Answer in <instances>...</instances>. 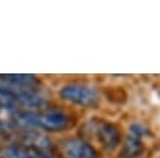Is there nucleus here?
I'll use <instances>...</instances> for the list:
<instances>
[{
	"label": "nucleus",
	"mask_w": 160,
	"mask_h": 158,
	"mask_svg": "<svg viewBox=\"0 0 160 158\" xmlns=\"http://www.w3.org/2000/svg\"><path fill=\"white\" fill-rule=\"evenodd\" d=\"M12 117L19 123V126L39 127L41 129L50 131V132L66 131L71 126L70 114L59 108L42 109L40 112L16 111L14 112Z\"/></svg>",
	"instance_id": "1"
},
{
	"label": "nucleus",
	"mask_w": 160,
	"mask_h": 158,
	"mask_svg": "<svg viewBox=\"0 0 160 158\" xmlns=\"http://www.w3.org/2000/svg\"><path fill=\"white\" fill-rule=\"evenodd\" d=\"M82 131L86 136L100 143L106 151H114L121 141V134L118 127L114 123L101 118L95 117L89 119L82 126Z\"/></svg>",
	"instance_id": "2"
},
{
	"label": "nucleus",
	"mask_w": 160,
	"mask_h": 158,
	"mask_svg": "<svg viewBox=\"0 0 160 158\" xmlns=\"http://www.w3.org/2000/svg\"><path fill=\"white\" fill-rule=\"evenodd\" d=\"M59 95L62 100L81 107H96L100 101V95L94 87L81 83L66 85L60 90Z\"/></svg>",
	"instance_id": "3"
},
{
	"label": "nucleus",
	"mask_w": 160,
	"mask_h": 158,
	"mask_svg": "<svg viewBox=\"0 0 160 158\" xmlns=\"http://www.w3.org/2000/svg\"><path fill=\"white\" fill-rule=\"evenodd\" d=\"M60 158H98L96 149L84 138H66L58 143Z\"/></svg>",
	"instance_id": "4"
},
{
	"label": "nucleus",
	"mask_w": 160,
	"mask_h": 158,
	"mask_svg": "<svg viewBox=\"0 0 160 158\" xmlns=\"http://www.w3.org/2000/svg\"><path fill=\"white\" fill-rule=\"evenodd\" d=\"M0 80L12 91H39L41 86V81L36 76L26 73L0 75Z\"/></svg>",
	"instance_id": "5"
},
{
	"label": "nucleus",
	"mask_w": 160,
	"mask_h": 158,
	"mask_svg": "<svg viewBox=\"0 0 160 158\" xmlns=\"http://www.w3.org/2000/svg\"><path fill=\"white\" fill-rule=\"evenodd\" d=\"M1 154V158H54L45 149L20 143H15L4 148Z\"/></svg>",
	"instance_id": "6"
},
{
	"label": "nucleus",
	"mask_w": 160,
	"mask_h": 158,
	"mask_svg": "<svg viewBox=\"0 0 160 158\" xmlns=\"http://www.w3.org/2000/svg\"><path fill=\"white\" fill-rule=\"evenodd\" d=\"M144 153V144L141 143L140 138L129 136L122 146L120 156L122 158H139Z\"/></svg>",
	"instance_id": "7"
},
{
	"label": "nucleus",
	"mask_w": 160,
	"mask_h": 158,
	"mask_svg": "<svg viewBox=\"0 0 160 158\" xmlns=\"http://www.w3.org/2000/svg\"><path fill=\"white\" fill-rule=\"evenodd\" d=\"M18 103L15 93L8 87H0V108L1 109H14Z\"/></svg>",
	"instance_id": "8"
},
{
	"label": "nucleus",
	"mask_w": 160,
	"mask_h": 158,
	"mask_svg": "<svg viewBox=\"0 0 160 158\" xmlns=\"http://www.w3.org/2000/svg\"><path fill=\"white\" fill-rule=\"evenodd\" d=\"M129 129H130L131 136H132V137H136V138H140V137H142L144 134L149 133L148 129H146V127L140 126V124H132V126H130Z\"/></svg>",
	"instance_id": "9"
}]
</instances>
